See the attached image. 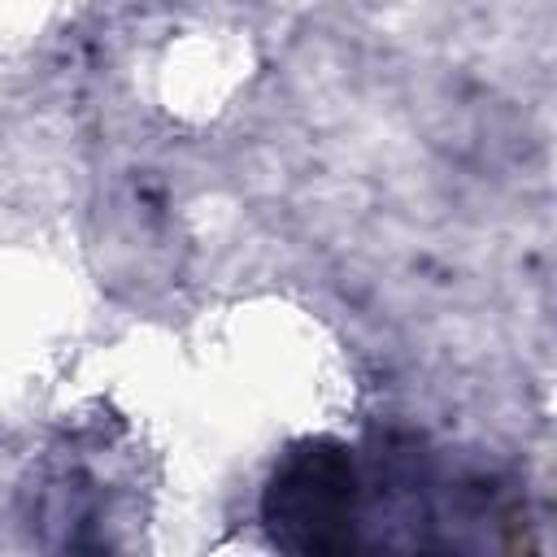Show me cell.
Masks as SVG:
<instances>
[{
    "mask_svg": "<svg viewBox=\"0 0 557 557\" xmlns=\"http://www.w3.org/2000/svg\"><path fill=\"white\" fill-rule=\"evenodd\" d=\"M270 540L300 557H344L366 548V474L344 440L292 444L261 492Z\"/></svg>",
    "mask_w": 557,
    "mask_h": 557,
    "instance_id": "6da1fadb",
    "label": "cell"
}]
</instances>
